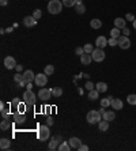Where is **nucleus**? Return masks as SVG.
Masks as SVG:
<instances>
[{"label": "nucleus", "instance_id": "obj_1", "mask_svg": "<svg viewBox=\"0 0 136 151\" xmlns=\"http://www.w3.org/2000/svg\"><path fill=\"white\" fill-rule=\"evenodd\" d=\"M63 1H60V0H49L48 3V11L49 14L52 15H57L61 12V10H63Z\"/></svg>", "mask_w": 136, "mask_h": 151}, {"label": "nucleus", "instance_id": "obj_2", "mask_svg": "<svg viewBox=\"0 0 136 151\" xmlns=\"http://www.w3.org/2000/svg\"><path fill=\"white\" fill-rule=\"evenodd\" d=\"M23 102L27 106H34L37 102V95L33 93V90H26L23 93Z\"/></svg>", "mask_w": 136, "mask_h": 151}, {"label": "nucleus", "instance_id": "obj_3", "mask_svg": "<svg viewBox=\"0 0 136 151\" xmlns=\"http://www.w3.org/2000/svg\"><path fill=\"white\" fill-rule=\"evenodd\" d=\"M86 120L90 124H98L102 120V114L99 113V110H90L86 114Z\"/></svg>", "mask_w": 136, "mask_h": 151}, {"label": "nucleus", "instance_id": "obj_4", "mask_svg": "<svg viewBox=\"0 0 136 151\" xmlns=\"http://www.w3.org/2000/svg\"><path fill=\"white\" fill-rule=\"evenodd\" d=\"M38 139L41 142H45L49 139V136H50V131H49V125H41L38 128Z\"/></svg>", "mask_w": 136, "mask_h": 151}, {"label": "nucleus", "instance_id": "obj_5", "mask_svg": "<svg viewBox=\"0 0 136 151\" xmlns=\"http://www.w3.org/2000/svg\"><path fill=\"white\" fill-rule=\"evenodd\" d=\"M105 56H106V53H105L104 49H101V48H95V49L93 50V53H91V57H93V60H94L95 63L104 61Z\"/></svg>", "mask_w": 136, "mask_h": 151}, {"label": "nucleus", "instance_id": "obj_6", "mask_svg": "<svg viewBox=\"0 0 136 151\" xmlns=\"http://www.w3.org/2000/svg\"><path fill=\"white\" fill-rule=\"evenodd\" d=\"M117 44H119V46L121 49H129V48H131V41H129L128 35L121 34L119 38H117Z\"/></svg>", "mask_w": 136, "mask_h": 151}, {"label": "nucleus", "instance_id": "obj_7", "mask_svg": "<svg viewBox=\"0 0 136 151\" xmlns=\"http://www.w3.org/2000/svg\"><path fill=\"white\" fill-rule=\"evenodd\" d=\"M34 83L38 86V87H44L46 83H48V75L44 72V74H38L35 75V79H34Z\"/></svg>", "mask_w": 136, "mask_h": 151}, {"label": "nucleus", "instance_id": "obj_8", "mask_svg": "<svg viewBox=\"0 0 136 151\" xmlns=\"http://www.w3.org/2000/svg\"><path fill=\"white\" fill-rule=\"evenodd\" d=\"M63 142V137L60 136V135H56V136H53L52 137V140L49 142V150H56V148H59L60 144Z\"/></svg>", "mask_w": 136, "mask_h": 151}, {"label": "nucleus", "instance_id": "obj_9", "mask_svg": "<svg viewBox=\"0 0 136 151\" xmlns=\"http://www.w3.org/2000/svg\"><path fill=\"white\" fill-rule=\"evenodd\" d=\"M38 97L42 99V101H48L52 97V90L50 88H41L38 91Z\"/></svg>", "mask_w": 136, "mask_h": 151}, {"label": "nucleus", "instance_id": "obj_10", "mask_svg": "<svg viewBox=\"0 0 136 151\" xmlns=\"http://www.w3.org/2000/svg\"><path fill=\"white\" fill-rule=\"evenodd\" d=\"M12 121L15 124H23L26 121V116H24V113L22 112H15L14 116H12Z\"/></svg>", "mask_w": 136, "mask_h": 151}, {"label": "nucleus", "instance_id": "obj_11", "mask_svg": "<svg viewBox=\"0 0 136 151\" xmlns=\"http://www.w3.org/2000/svg\"><path fill=\"white\" fill-rule=\"evenodd\" d=\"M4 67L7 68V70H12V68L17 67V61L12 56H7L4 59Z\"/></svg>", "mask_w": 136, "mask_h": 151}, {"label": "nucleus", "instance_id": "obj_12", "mask_svg": "<svg viewBox=\"0 0 136 151\" xmlns=\"http://www.w3.org/2000/svg\"><path fill=\"white\" fill-rule=\"evenodd\" d=\"M23 25L26 26V27H34L35 25H37V19H35L34 17H24L23 18Z\"/></svg>", "mask_w": 136, "mask_h": 151}, {"label": "nucleus", "instance_id": "obj_13", "mask_svg": "<svg viewBox=\"0 0 136 151\" xmlns=\"http://www.w3.org/2000/svg\"><path fill=\"white\" fill-rule=\"evenodd\" d=\"M106 45H108V40H106L105 35H99V37H97V40H95V46H97V48L104 49Z\"/></svg>", "mask_w": 136, "mask_h": 151}, {"label": "nucleus", "instance_id": "obj_14", "mask_svg": "<svg viewBox=\"0 0 136 151\" xmlns=\"http://www.w3.org/2000/svg\"><path fill=\"white\" fill-rule=\"evenodd\" d=\"M68 143H70L71 148H73V150H79V147L82 146V140H80L79 137H71L70 140H68Z\"/></svg>", "mask_w": 136, "mask_h": 151}, {"label": "nucleus", "instance_id": "obj_15", "mask_svg": "<svg viewBox=\"0 0 136 151\" xmlns=\"http://www.w3.org/2000/svg\"><path fill=\"white\" fill-rule=\"evenodd\" d=\"M23 79L26 81V83H30V82H33L35 79V75L34 72H33L32 70H26L23 72Z\"/></svg>", "mask_w": 136, "mask_h": 151}, {"label": "nucleus", "instance_id": "obj_16", "mask_svg": "<svg viewBox=\"0 0 136 151\" xmlns=\"http://www.w3.org/2000/svg\"><path fill=\"white\" fill-rule=\"evenodd\" d=\"M93 61V57H91L90 53H86L84 52L82 56H80V63L83 64V65H89V64Z\"/></svg>", "mask_w": 136, "mask_h": 151}, {"label": "nucleus", "instance_id": "obj_17", "mask_svg": "<svg viewBox=\"0 0 136 151\" xmlns=\"http://www.w3.org/2000/svg\"><path fill=\"white\" fill-rule=\"evenodd\" d=\"M114 27L120 29V30H122L124 27H127V22L124 18H116L114 19Z\"/></svg>", "mask_w": 136, "mask_h": 151}, {"label": "nucleus", "instance_id": "obj_18", "mask_svg": "<svg viewBox=\"0 0 136 151\" xmlns=\"http://www.w3.org/2000/svg\"><path fill=\"white\" fill-rule=\"evenodd\" d=\"M116 119V113L113 112V110H108V112H105L104 114H102V120H106V121H113V120Z\"/></svg>", "mask_w": 136, "mask_h": 151}, {"label": "nucleus", "instance_id": "obj_19", "mask_svg": "<svg viewBox=\"0 0 136 151\" xmlns=\"http://www.w3.org/2000/svg\"><path fill=\"white\" fill-rule=\"evenodd\" d=\"M113 108V109H116V110H121L122 109V106H124V104H122V101L121 99H119V98H113L112 99V105H110Z\"/></svg>", "mask_w": 136, "mask_h": 151}, {"label": "nucleus", "instance_id": "obj_20", "mask_svg": "<svg viewBox=\"0 0 136 151\" xmlns=\"http://www.w3.org/2000/svg\"><path fill=\"white\" fill-rule=\"evenodd\" d=\"M10 146H11L10 139H7V137H1V139H0V148H1V150H8Z\"/></svg>", "mask_w": 136, "mask_h": 151}, {"label": "nucleus", "instance_id": "obj_21", "mask_svg": "<svg viewBox=\"0 0 136 151\" xmlns=\"http://www.w3.org/2000/svg\"><path fill=\"white\" fill-rule=\"evenodd\" d=\"M75 11H76L78 14H80V15L86 12V7H84V4L82 3V0H78L76 6H75Z\"/></svg>", "mask_w": 136, "mask_h": 151}, {"label": "nucleus", "instance_id": "obj_22", "mask_svg": "<svg viewBox=\"0 0 136 151\" xmlns=\"http://www.w3.org/2000/svg\"><path fill=\"white\" fill-rule=\"evenodd\" d=\"M98 129L101 131V132H106L109 129V121L106 120H101L99 123H98Z\"/></svg>", "mask_w": 136, "mask_h": 151}, {"label": "nucleus", "instance_id": "obj_23", "mask_svg": "<svg viewBox=\"0 0 136 151\" xmlns=\"http://www.w3.org/2000/svg\"><path fill=\"white\" fill-rule=\"evenodd\" d=\"M95 88H97L99 93H106V90H108V84L105 83V82H98V83L95 84Z\"/></svg>", "mask_w": 136, "mask_h": 151}, {"label": "nucleus", "instance_id": "obj_24", "mask_svg": "<svg viewBox=\"0 0 136 151\" xmlns=\"http://www.w3.org/2000/svg\"><path fill=\"white\" fill-rule=\"evenodd\" d=\"M0 128H1V131L11 129V123L8 121V119H3V121H1V124H0Z\"/></svg>", "mask_w": 136, "mask_h": 151}, {"label": "nucleus", "instance_id": "obj_25", "mask_svg": "<svg viewBox=\"0 0 136 151\" xmlns=\"http://www.w3.org/2000/svg\"><path fill=\"white\" fill-rule=\"evenodd\" d=\"M50 90H52V95L55 98H59V97L63 95V88L61 87H53V88H50Z\"/></svg>", "mask_w": 136, "mask_h": 151}, {"label": "nucleus", "instance_id": "obj_26", "mask_svg": "<svg viewBox=\"0 0 136 151\" xmlns=\"http://www.w3.org/2000/svg\"><path fill=\"white\" fill-rule=\"evenodd\" d=\"M90 26L93 29H95V30H97V29H101L102 22L99 21V19H91V21H90Z\"/></svg>", "mask_w": 136, "mask_h": 151}, {"label": "nucleus", "instance_id": "obj_27", "mask_svg": "<svg viewBox=\"0 0 136 151\" xmlns=\"http://www.w3.org/2000/svg\"><path fill=\"white\" fill-rule=\"evenodd\" d=\"M19 104H21L19 98H15V99H12V101H11L10 108H11L12 110H14V113H15V112H18V106H19Z\"/></svg>", "mask_w": 136, "mask_h": 151}, {"label": "nucleus", "instance_id": "obj_28", "mask_svg": "<svg viewBox=\"0 0 136 151\" xmlns=\"http://www.w3.org/2000/svg\"><path fill=\"white\" fill-rule=\"evenodd\" d=\"M121 34H122L121 30H120V29H117V27H113L112 30H110V37H112V38H119Z\"/></svg>", "mask_w": 136, "mask_h": 151}, {"label": "nucleus", "instance_id": "obj_29", "mask_svg": "<svg viewBox=\"0 0 136 151\" xmlns=\"http://www.w3.org/2000/svg\"><path fill=\"white\" fill-rule=\"evenodd\" d=\"M59 150L60 151H70V150H72V148H71V146H70L68 142H61L60 146H59Z\"/></svg>", "mask_w": 136, "mask_h": 151}, {"label": "nucleus", "instance_id": "obj_30", "mask_svg": "<svg viewBox=\"0 0 136 151\" xmlns=\"http://www.w3.org/2000/svg\"><path fill=\"white\" fill-rule=\"evenodd\" d=\"M98 95H99V91H98L97 88H94V90H90V91H89V98L93 99V101L98 99Z\"/></svg>", "mask_w": 136, "mask_h": 151}, {"label": "nucleus", "instance_id": "obj_31", "mask_svg": "<svg viewBox=\"0 0 136 151\" xmlns=\"http://www.w3.org/2000/svg\"><path fill=\"white\" fill-rule=\"evenodd\" d=\"M78 3V0H63L64 7H75Z\"/></svg>", "mask_w": 136, "mask_h": 151}, {"label": "nucleus", "instance_id": "obj_32", "mask_svg": "<svg viewBox=\"0 0 136 151\" xmlns=\"http://www.w3.org/2000/svg\"><path fill=\"white\" fill-rule=\"evenodd\" d=\"M127 102H128L129 105H136V94H129L127 97Z\"/></svg>", "mask_w": 136, "mask_h": 151}, {"label": "nucleus", "instance_id": "obj_33", "mask_svg": "<svg viewBox=\"0 0 136 151\" xmlns=\"http://www.w3.org/2000/svg\"><path fill=\"white\" fill-rule=\"evenodd\" d=\"M44 72H45L46 75H52L53 72H55V67H53L52 64H49V65H45V70H44Z\"/></svg>", "mask_w": 136, "mask_h": 151}, {"label": "nucleus", "instance_id": "obj_34", "mask_svg": "<svg viewBox=\"0 0 136 151\" xmlns=\"http://www.w3.org/2000/svg\"><path fill=\"white\" fill-rule=\"evenodd\" d=\"M110 105H112V101L109 99V97L108 98H102L101 99V106H104V108H109Z\"/></svg>", "mask_w": 136, "mask_h": 151}, {"label": "nucleus", "instance_id": "obj_35", "mask_svg": "<svg viewBox=\"0 0 136 151\" xmlns=\"http://www.w3.org/2000/svg\"><path fill=\"white\" fill-rule=\"evenodd\" d=\"M93 50H94V46L91 45V44H86V45H84V52L86 53H93Z\"/></svg>", "mask_w": 136, "mask_h": 151}, {"label": "nucleus", "instance_id": "obj_36", "mask_svg": "<svg viewBox=\"0 0 136 151\" xmlns=\"http://www.w3.org/2000/svg\"><path fill=\"white\" fill-rule=\"evenodd\" d=\"M14 81H15V82H17V83H18V84H19V83H21V82H22V81H23V74H22V75H21V74H19V72H18V74H17V75H14Z\"/></svg>", "mask_w": 136, "mask_h": 151}, {"label": "nucleus", "instance_id": "obj_37", "mask_svg": "<svg viewBox=\"0 0 136 151\" xmlns=\"http://www.w3.org/2000/svg\"><path fill=\"white\" fill-rule=\"evenodd\" d=\"M33 17H34L35 19L38 21L40 18L42 17V11H41V10H34V12H33Z\"/></svg>", "mask_w": 136, "mask_h": 151}, {"label": "nucleus", "instance_id": "obj_38", "mask_svg": "<svg viewBox=\"0 0 136 151\" xmlns=\"http://www.w3.org/2000/svg\"><path fill=\"white\" fill-rule=\"evenodd\" d=\"M94 83H93V82H90L89 81L87 83H86V86H84V88H86V90H89V91H90V90H94Z\"/></svg>", "mask_w": 136, "mask_h": 151}, {"label": "nucleus", "instance_id": "obj_39", "mask_svg": "<svg viewBox=\"0 0 136 151\" xmlns=\"http://www.w3.org/2000/svg\"><path fill=\"white\" fill-rule=\"evenodd\" d=\"M108 45H110V46L119 45V44H117V38H112V37H110V38L108 40Z\"/></svg>", "mask_w": 136, "mask_h": 151}, {"label": "nucleus", "instance_id": "obj_40", "mask_svg": "<svg viewBox=\"0 0 136 151\" xmlns=\"http://www.w3.org/2000/svg\"><path fill=\"white\" fill-rule=\"evenodd\" d=\"M8 116H10V109H1V117L3 119H8Z\"/></svg>", "mask_w": 136, "mask_h": 151}, {"label": "nucleus", "instance_id": "obj_41", "mask_svg": "<svg viewBox=\"0 0 136 151\" xmlns=\"http://www.w3.org/2000/svg\"><path fill=\"white\" fill-rule=\"evenodd\" d=\"M135 19H136V18L133 17L132 14H127V15H125V21H128V22H133Z\"/></svg>", "mask_w": 136, "mask_h": 151}, {"label": "nucleus", "instance_id": "obj_42", "mask_svg": "<svg viewBox=\"0 0 136 151\" xmlns=\"http://www.w3.org/2000/svg\"><path fill=\"white\" fill-rule=\"evenodd\" d=\"M75 52H76V55H79V56H82V55H83V53H84V48H80V46H78V48H76V50H75Z\"/></svg>", "mask_w": 136, "mask_h": 151}, {"label": "nucleus", "instance_id": "obj_43", "mask_svg": "<svg viewBox=\"0 0 136 151\" xmlns=\"http://www.w3.org/2000/svg\"><path fill=\"white\" fill-rule=\"evenodd\" d=\"M121 33H122L124 35H129V34H131V32H129V29H128V27H124V29L121 30Z\"/></svg>", "mask_w": 136, "mask_h": 151}, {"label": "nucleus", "instance_id": "obj_44", "mask_svg": "<svg viewBox=\"0 0 136 151\" xmlns=\"http://www.w3.org/2000/svg\"><path fill=\"white\" fill-rule=\"evenodd\" d=\"M79 151H89V146H86V144H82L79 147Z\"/></svg>", "mask_w": 136, "mask_h": 151}, {"label": "nucleus", "instance_id": "obj_45", "mask_svg": "<svg viewBox=\"0 0 136 151\" xmlns=\"http://www.w3.org/2000/svg\"><path fill=\"white\" fill-rule=\"evenodd\" d=\"M46 124H48V125H52V124H53V119H52V117H48V119H46Z\"/></svg>", "mask_w": 136, "mask_h": 151}, {"label": "nucleus", "instance_id": "obj_46", "mask_svg": "<svg viewBox=\"0 0 136 151\" xmlns=\"http://www.w3.org/2000/svg\"><path fill=\"white\" fill-rule=\"evenodd\" d=\"M15 70H17V71H18V72H21V71H22V70H23V67H22L21 64H17V67H15Z\"/></svg>", "mask_w": 136, "mask_h": 151}, {"label": "nucleus", "instance_id": "obj_47", "mask_svg": "<svg viewBox=\"0 0 136 151\" xmlns=\"http://www.w3.org/2000/svg\"><path fill=\"white\" fill-rule=\"evenodd\" d=\"M0 4L4 7V6H7V4H8V0H0Z\"/></svg>", "mask_w": 136, "mask_h": 151}, {"label": "nucleus", "instance_id": "obj_48", "mask_svg": "<svg viewBox=\"0 0 136 151\" xmlns=\"http://www.w3.org/2000/svg\"><path fill=\"white\" fill-rule=\"evenodd\" d=\"M32 87H33V86H32V82L26 84V88H27V90H32Z\"/></svg>", "mask_w": 136, "mask_h": 151}, {"label": "nucleus", "instance_id": "obj_49", "mask_svg": "<svg viewBox=\"0 0 136 151\" xmlns=\"http://www.w3.org/2000/svg\"><path fill=\"white\" fill-rule=\"evenodd\" d=\"M1 109H4V102H1V104H0V110Z\"/></svg>", "mask_w": 136, "mask_h": 151}, {"label": "nucleus", "instance_id": "obj_50", "mask_svg": "<svg viewBox=\"0 0 136 151\" xmlns=\"http://www.w3.org/2000/svg\"><path fill=\"white\" fill-rule=\"evenodd\" d=\"M132 23H133V27H135V30H136V19H135V21L132 22Z\"/></svg>", "mask_w": 136, "mask_h": 151}]
</instances>
